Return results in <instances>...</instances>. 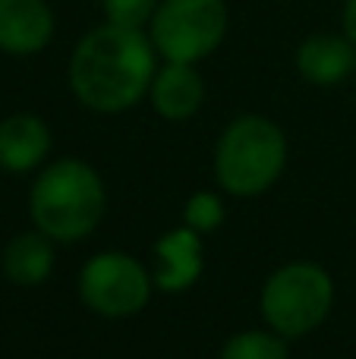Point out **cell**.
<instances>
[{
	"instance_id": "4fadbf2b",
	"label": "cell",
	"mask_w": 356,
	"mask_h": 359,
	"mask_svg": "<svg viewBox=\"0 0 356 359\" xmlns=\"http://www.w3.org/2000/svg\"><path fill=\"white\" fill-rule=\"evenodd\" d=\"M221 359H287V344L278 331H240L224 344Z\"/></svg>"
},
{
	"instance_id": "5bb4252c",
	"label": "cell",
	"mask_w": 356,
	"mask_h": 359,
	"mask_svg": "<svg viewBox=\"0 0 356 359\" xmlns=\"http://www.w3.org/2000/svg\"><path fill=\"white\" fill-rule=\"evenodd\" d=\"M183 221L196 233H212L224 224V205L212 192H196V196H189L186 208H183Z\"/></svg>"
},
{
	"instance_id": "277c9868",
	"label": "cell",
	"mask_w": 356,
	"mask_h": 359,
	"mask_svg": "<svg viewBox=\"0 0 356 359\" xmlns=\"http://www.w3.org/2000/svg\"><path fill=\"white\" fill-rule=\"evenodd\" d=\"M331 274L313 262H290L278 268L262 290V316L281 337H300L319 328L331 312Z\"/></svg>"
},
{
	"instance_id": "ba28073f",
	"label": "cell",
	"mask_w": 356,
	"mask_h": 359,
	"mask_svg": "<svg viewBox=\"0 0 356 359\" xmlns=\"http://www.w3.org/2000/svg\"><path fill=\"white\" fill-rule=\"evenodd\" d=\"M54 35V13L44 0H0V50L38 54Z\"/></svg>"
},
{
	"instance_id": "2e32d148",
	"label": "cell",
	"mask_w": 356,
	"mask_h": 359,
	"mask_svg": "<svg viewBox=\"0 0 356 359\" xmlns=\"http://www.w3.org/2000/svg\"><path fill=\"white\" fill-rule=\"evenodd\" d=\"M344 35L356 44V0H347L344 4Z\"/></svg>"
},
{
	"instance_id": "3957f363",
	"label": "cell",
	"mask_w": 356,
	"mask_h": 359,
	"mask_svg": "<svg viewBox=\"0 0 356 359\" xmlns=\"http://www.w3.org/2000/svg\"><path fill=\"white\" fill-rule=\"evenodd\" d=\"M287 161L284 133L271 120L246 114L224 130L214 151V177L231 196H262L281 177Z\"/></svg>"
},
{
	"instance_id": "7c38bea8",
	"label": "cell",
	"mask_w": 356,
	"mask_h": 359,
	"mask_svg": "<svg viewBox=\"0 0 356 359\" xmlns=\"http://www.w3.org/2000/svg\"><path fill=\"white\" fill-rule=\"evenodd\" d=\"M54 271V246L48 233H19L4 249V274L19 287H35Z\"/></svg>"
},
{
	"instance_id": "9c48e42d",
	"label": "cell",
	"mask_w": 356,
	"mask_h": 359,
	"mask_svg": "<svg viewBox=\"0 0 356 359\" xmlns=\"http://www.w3.org/2000/svg\"><path fill=\"white\" fill-rule=\"evenodd\" d=\"M296 69L313 86H338L356 69V44L347 35H309L296 50Z\"/></svg>"
},
{
	"instance_id": "8fae6325",
	"label": "cell",
	"mask_w": 356,
	"mask_h": 359,
	"mask_svg": "<svg viewBox=\"0 0 356 359\" xmlns=\"http://www.w3.org/2000/svg\"><path fill=\"white\" fill-rule=\"evenodd\" d=\"M205 82L193 63H167L151 79V101L164 120H189L202 107Z\"/></svg>"
},
{
	"instance_id": "7a4b0ae2",
	"label": "cell",
	"mask_w": 356,
	"mask_h": 359,
	"mask_svg": "<svg viewBox=\"0 0 356 359\" xmlns=\"http://www.w3.org/2000/svg\"><path fill=\"white\" fill-rule=\"evenodd\" d=\"M104 183L85 161L63 158L35 180L29 196L32 221L57 243L88 236L104 217Z\"/></svg>"
},
{
	"instance_id": "5b68a950",
	"label": "cell",
	"mask_w": 356,
	"mask_h": 359,
	"mask_svg": "<svg viewBox=\"0 0 356 359\" xmlns=\"http://www.w3.org/2000/svg\"><path fill=\"white\" fill-rule=\"evenodd\" d=\"M227 35L224 0H161L151 16V44L167 63H196Z\"/></svg>"
},
{
	"instance_id": "30bf717a",
	"label": "cell",
	"mask_w": 356,
	"mask_h": 359,
	"mask_svg": "<svg viewBox=\"0 0 356 359\" xmlns=\"http://www.w3.org/2000/svg\"><path fill=\"white\" fill-rule=\"evenodd\" d=\"M50 151V130L35 114H13L0 123V168L25 174L38 168Z\"/></svg>"
},
{
	"instance_id": "8992f818",
	"label": "cell",
	"mask_w": 356,
	"mask_h": 359,
	"mask_svg": "<svg viewBox=\"0 0 356 359\" xmlns=\"http://www.w3.org/2000/svg\"><path fill=\"white\" fill-rule=\"evenodd\" d=\"M151 274L132 255L101 252L85 262L79 274V297L104 318H126L145 309L151 297Z\"/></svg>"
},
{
	"instance_id": "9a60e30c",
	"label": "cell",
	"mask_w": 356,
	"mask_h": 359,
	"mask_svg": "<svg viewBox=\"0 0 356 359\" xmlns=\"http://www.w3.org/2000/svg\"><path fill=\"white\" fill-rule=\"evenodd\" d=\"M101 4H104L107 22L126 25V29H142L145 22H151L161 0H101Z\"/></svg>"
},
{
	"instance_id": "6da1fadb",
	"label": "cell",
	"mask_w": 356,
	"mask_h": 359,
	"mask_svg": "<svg viewBox=\"0 0 356 359\" xmlns=\"http://www.w3.org/2000/svg\"><path fill=\"white\" fill-rule=\"evenodd\" d=\"M155 79V54L142 29L98 25L73 50L69 88L85 107L117 114L132 107Z\"/></svg>"
},
{
	"instance_id": "52a82bcc",
	"label": "cell",
	"mask_w": 356,
	"mask_h": 359,
	"mask_svg": "<svg viewBox=\"0 0 356 359\" xmlns=\"http://www.w3.org/2000/svg\"><path fill=\"white\" fill-rule=\"evenodd\" d=\"M202 274V233L193 227H177L155 243V280L158 290L183 293Z\"/></svg>"
}]
</instances>
